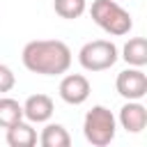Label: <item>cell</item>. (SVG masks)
Returning a JSON list of instances; mask_svg holds the SVG:
<instances>
[{
	"label": "cell",
	"mask_w": 147,
	"mask_h": 147,
	"mask_svg": "<svg viewBox=\"0 0 147 147\" xmlns=\"http://www.w3.org/2000/svg\"><path fill=\"white\" fill-rule=\"evenodd\" d=\"M21 60L28 71L41 76H60L71 67V51L60 39H34L23 46Z\"/></svg>",
	"instance_id": "6da1fadb"
},
{
	"label": "cell",
	"mask_w": 147,
	"mask_h": 147,
	"mask_svg": "<svg viewBox=\"0 0 147 147\" xmlns=\"http://www.w3.org/2000/svg\"><path fill=\"white\" fill-rule=\"evenodd\" d=\"M92 21L108 34L113 37H122L129 34L133 28V18L131 14L117 2V0H94L92 2Z\"/></svg>",
	"instance_id": "7a4b0ae2"
},
{
	"label": "cell",
	"mask_w": 147,
	"mask_h": 147,
	"mask_svg": "<svg viewBox=\"0 0 147 147\" xmlns=\"http://www.w3.org/2000/svg\"><path fill=\"white\" fill-rule=\"evenodd\" d=\"M83 133L85 140L94 147H106L115 140L117 133V119L106 106H92L85 113L83 119Z\"/></svg>",
	"instance_id": "3957f363"
},
{
	"label": "cell",
	"mask_w": 147,
	"mask_h": 147,
	"mask_svg": "<svg viewBox=\"0 0 147 147\" xmlns=\"http://www.w3.org/2000/svg\"><path fill=\"white\" fill-rule=\"evenodd\" d=\"M119 53L117 46L108 39H94L83 44V48L78 51V62L85 71H106L117 62Z\"/></svg>",
	"instance_id": "277c9868"
},
{
	"label": "cell",
	"mask_w": 147,
	"mask_h": 147,
	"mask_svg": "<svg viewBox=\"0 0 147 147\" xmlns=\"http://www.w3.org/2000/svg\"><path fill=\"white\" fill-rule=\"evenodd\" d=\"M115 87H117V94L124 96L126 101H140L147 94V76L140 67H129L117 74Z\"/></svg>",
	"instance_id": "5b68a950"
},
{
	"label": "cell",
	"mask_w": 147,
	"mask_h": 147,
	"mask_svg": "<svg viewBox=\"0 0 147 147\" xmlns=\"http://www.w3.org/2000/svg\"><path fill=\"white\" fill-rule=\"evenodd\" d=\"M60 99L69 106H80L87 101L92 87H90V80L83 76V74H67L62 80H60Z\"/></svg>",
	"instance_id": "8992f818"
},
{
	"label": "cell",
	"mask_w": 147,
	"mask_h": 147,
	"mask_svg": "<svg viewBox=\"0 0 147 147\" xmlns=\"http://www.w3.org/2000/svg\"><path fill=\"white\" fill-rule=\"evenodd\" d=\"M53 110H55V106H53V99L48 94H32L23 103V117L32 124L48 122L53 117Z\"/></svg>",
	"instance_id": "52a82bcc"
},
{
	"label": "cell",
	"mask_w": 147,
	"mask_h": 147,
	"mask_svg": "<svg viewBox=\"0 0 147 147\" xmlns=\"http://www.w3.org/2000/svg\"><path fill=\"white\" fill-rule=\"evenodd\" d=\"M119 124L126 133H140L147 126V108L140 101H126L119 108Z\"/></svg>",
	"instance_id": "ba28073f"
},
{
	"label": "cell",
	"mask_w": 147,
	"mask_h": 147,
	"mask_svg": "<svg viewBox=\"0 0 147 147\" xmlns=\"http://www.w3.org/2000/svg\"><path fill=\"white\" fill-rule=\"evenodd\" d=\"M5 140L9 147H32V145H37V131L32 129V122L18 119L11 126H7Z\"/></svg>",
	"instance_id": "9c48e42d"
},
{
	"label": "cell",
	"mask_w": 147,
	"mask_h": 147,
	"mask_svg": "<svg viewBox=\"0 0 147 147\" xmlns=\"http://www.w3.org/2000/svg\"><path fill=\"white\" fill-rule=\"evenodd\" d=\"M122 60L129 67H145L147 64V39L145 37H133L124 44L122 48Z\"/></svg>",
	"instance_id": "30bf717a"
},
{
	"label": "cell",
	"mask_w": 147,
	"mask_h": 147,
	"mask_svg": "<svg viewBox=\"0 0 147 147\" xmlns=\"http://www.w3.org/2000/svg\"><path fill=\"white\" fill-rule=\"evenodd\" d=\"M39 145L41 147H69L71 145V136L62 124H53L51 122V124H46L41 129Z\"/></svg>",
	"instance_id": "8fae6325"
},
{
	"label": "cell",
	"mask_w": 147,
	"mask_h": 147,
	"mask_svg": "<svg viewBox=\"0 0 147 147\" xmlns=\"http://www.w3.org/2000/svg\"><path fill=\"white\" fill-rule=\"evenodd\" d=\"M18 119H23V106L11 96H0V126L7 129Z\"/></svg>",
	"instance_id": "7c38bea8"
},
{
	"label": "cell",
	"mask_w": 147,
	"mask_h": 147,
	"mask_svg": "<svg viewBox=\"0 0 147 147\" xmlns=\"http://www.w3.org/2000/svg\"><path fill=\"white\" fill-rule=\"evenodd\" d=\"M85 0H53V9L57 16L67 18V21H74V18H80L85 14Z\"/></svg>",
	"instance_id": "4fadbf2b"
},
{
	"label": "cell",
	"mask_w": 147,
	"mask_h": 147,
	"mask_svg": "<svg viewBox=\"0 0 147 147\" xmlns=\"http://www.w3.org/2000/svg\"><path fill=\"white\" fill-rule=\"evenodd\" d=\"M14 85H16V76H14V71H11L7 64H0V94L9 92Z\"/></svg>",
	"instance_id": "5bb4252c"
}]
</instances>
